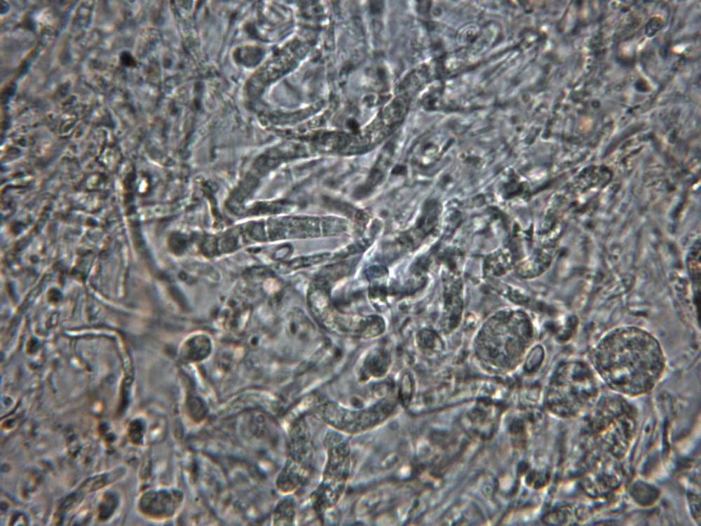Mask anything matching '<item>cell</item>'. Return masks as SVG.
<instances>
[{
    "mask_svg": "<svg viewBox=\"0 0 701 526\" xmlns=\"http://www.w3.org/2000/svg\"><path fill=\"white\" fill-rule=\"evenodd\" d=\"M411 393V378L408 373H405L400 381L397 399L404 406H408L410 404Z\"/></svg>",
    "mask_w": 701,
    "mask_h": 526,
    "instance_id": "13",
    "label": "cell"
},
{
    "mask_svg": "<svg viewBox=\"0 0 701 526\" xmlns=\"http://www.w3.org/2000/svg\"><path fill=\"white\" fill-rule=\"evenodd\" d=\"M388 289L386 285L381 282L373 281L370 284L368 290V295L370 300L379 309L386 306V297Z\"/></svg>",
    "mask_w": 701,
    "mask_h": 526,
    "instance_id": "11",
    "label": "cell"
},
{
    "mask_svg": "<svg viewBox=\"0 0 701 526\" xmlns=\"http://www.w3.org/2000/svg\"><path fill=\"white\" fill-rule=\"evenodd\" d=\"M392 359L388 351L377 348L370 351L365 358L360 370V379L367 380L371 377L380 378L389 370Z\"/></svg>",
    "mask_w": 701,
    "mask_h": 526,
    "instance_id": "7",
    "label": "cell"
},
{
    "mask_svg": "<svg viewBox=\"0 0 701 526\" xmlns=\"http://www.w3.org/2000/svg\"><path fill=\"white\" fill-rule=\"evenodd\" d=\"M327 460L322 478L311 495L313 511L318 516L334 508L342 497L350 472V450L346 440L337 431L325 435Z\"/></svg>",
    "mask_w": 701,
    "mask_h": 526,
    "instance_id": "3",
    "label": "cell"
},
{
    "mask_svg": "<svg viewBox=\"0 0 701 526\" xmlns=\"http://www.w3.org/2000/svg\"><path fill=\"white\" fill-rule=\"evenodd\" d=\"M182 501V493L176 490L151 491L145 493L139 501L142 513L153 518L172 516Z\"/></svg>",
    "mask_w": 701,
    "mask_h": 526,
    "instance_id": "6",
    "label": "cell"
},
{
    "mask_svg": "<svg viewBox=\"0 0 701 526\" xmlns=\"http://www.w3.org/2000/svg\"><path fill=\"white\" fill-rule=\"evenodd\" d=\"M187 408L189 415L194 420H201L205 416V405L197 398L192 397L188 400Z\"/></svg>",
    "mask_w": 701,
    "mask_h": 526,
    "instance_id": "14",
    "label": "cell"
},
{
    "mask_svg": "<svg viewBox=\"0 0 701 526\" xmlns=\"http://www.w3.org/2000/svg\"><path fill=\"white\" fill-rule=\"evenodd\" d=\"M397 399L389 394L366 407L350 409L323 401L315 408L318 416L334 430L350 434L369 431L384 422L394 412Z\"/></svg>",
    "mask_w": 701,
    "mask_h": 526,
    "instance_id": "4",
    "label": "cell"
},
{
    "mask_svg": "<svg viewBox=\"0 0 701 526\" xmlns=\"http://www.w3.org/2000/svg\"><path fill=\"white\" fill-rule=\"evenodd\" d=\"M289 329L299 339L308 341L315 333V328L309 318L299 309H294L289 317Z\"/></svg>",
    "mask_w": 701,
    "mask_h": 526,
    "instance_id": "8",
    "label": "cell"
},
{
    "mask_svg": "<svg viewBox=\"0 0 701 526\" xmlns=\"http://www.w3.org/2000/svg\"><path fill=\"white\" fill-rule=\"evenodd\" d=\"M297 504L292 497L281 500L273 513L274 524L277 525H291L295 519Z\"/></svg>",
    "mask_w": 701,
    "mask_h": 526,
    "instance_id": "9",
    "label": "cell"
},
{
    "mask_svg": "<svg viewBox=\"0 0 701 526\" xmlns=\"http://www.w3.org/2000/svg\"><path fill=\"white\" fill-rule=\"evenodd\" d=\"M598 394V383L590 367L584 362L571 361L557 370L549 391L548 404L560 415H576L591 405Z\"/></svg>",
    "mask_w": 701,
    "mask_h": 526,
    "instance_id": "2",
    "label": "cell"
},
{
    "mask_svg": "<svg viewBox=\"0 0 701 526\" xmlns=\"http://www.w3.org/2000/svg\"><path fill=\"white\" fill-rule=\"evenodd\" d=\"M329 253H320L297 258L290 262L287 267L291 270L306 268L319 264L329 257Z\"/></svg>",
    "mask_w": 701,
    "mask_h": 526,
    "instance_id": "12",
    "label": "cell"
},
{
    "mask_svg": "<svg viewBox=\"0 0 701 526\" xmlns=\"http://www.w3.org/2000/svg\"><path fill=\"white\" fill-rule=\"evenodd\" d=\"M350 270V268L348 263L339 262L325 267L317 277L330 285L346 276Z\"/></svg>",
    "mask_w": 701,
    "mask_h": 526,
    "instance_id": "10",
    "label": "cell"
},
{
    "mask_svg": "<svg viewBox=\"0 0 701 526\" xmlns=\"http://www.w3.org/2000/svg\"><path fill=\"white\" fill-rule=\"evenodd\" d=\"M315 452L311 433L304 417L293 422L289 432L288 457L277 480L282 492H292L310 478L315 462Z\"/></svg>",
    "mask_w": 701,
    "mask_h": 526,
    "instance_id": "5",
    "label": "cell"
},
{
    "mask_svg": "<svg viewBox=\"0 0 701 526\" xmlns=\"http://www.w3.org/2000/svg\"><path fill=\"white\" fill-rule=\"evenodd\" d=\"M591 360L611 389L629 396L651 391L665 363L658 339L635 326H621L605 334L594 347Z\"/></svg>",
    "mask_w": 701,
    "mask_h": 526,
    "instance_id": "1",
    "label": "cell"
}]
</instances>
